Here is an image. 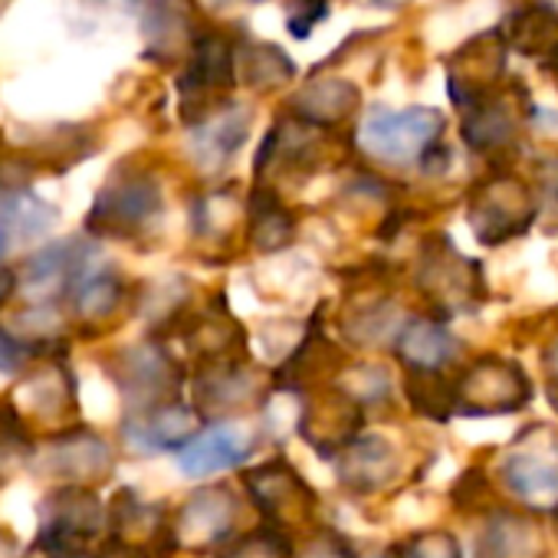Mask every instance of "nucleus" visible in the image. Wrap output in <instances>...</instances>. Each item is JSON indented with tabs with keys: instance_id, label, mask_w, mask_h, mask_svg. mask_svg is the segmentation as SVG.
<instances>
[{
	"instance_id": "f257e3e1",
	"label": "nucleus",
	"mask_w": 558,
	"mask_h": 558,
	"mask_svg": "<svg viewBox=\"0 0 558 558\" xmlns=\"http://www.w3.org/2000/svg\"><path fill=\"white\" fill-rule=\"evenodd\" d=\"M444 132L437 109H375L362 125L365 148L388 165H411L424 158Z\"/></svg>"
},
{
	"instance_id": "f03ea898",
	"label": "nucleus",
	"mask_w": 558,
	"mask_h": 558,
	"mask_svg": "<svg viewBox=\"0 0 558 558\" xmlns=\"http://www.w3.org/2000/svg\"><path fill=\"white\" fill-rule=\"evenodd\" d=\"M158 210H161L158 184L145 174H132L102 187V194L93 204L89 227L109 236H135L158 217Z\"/></svg>"
},
{
	"instance_id": "7ed1b4c3",
	"label": "nucleus",
	"mask_w": 558,
	"mask_h": 558,
	"mask_svg": "<svg viewBox=\"0 0 558 558\" xmlns=\"http://www.w3.org/2000/svg\"><path fill=\"white\" fill-rule=\"evenodd\" d=\"M473 230L483 243H502L509 236H519L532 223V201L529 191L512 178H496L480 187L473 197Z\"/></svg>"
},
{
	"instance_id": "20e7f679",
	"label": "nucleus",
	"mask_w": 558,
	"mask_h": 558,
	"mask_svg": "<svg viewBox=\"0 0 558 558\" xmlns=\"http://www.w3.org/2000/svg\"><path fill=\"white\" fill-rule=\"evenodd\" d=\"M529 381L525 375L499 359H486L473 365L460 385V404L466 414H512L525 404L529 398Z\"/></svg>"
},
{
	"instance_id": "39448f33",
	"label": "nucleus",
	"mask_w": 558,
	"mask_h": 558,
	"mask_svg": "<svg viewBox=\"0 0 558 558\" xmlns=\"http://www.w3.org/2000/svg\"><path fill=\"white\" fill-rule=\"evenodd\" d=\"M499 473L522 502L535 509L558 506V453L551 447H515Z\"/></svg>"
},
{
	"instance_id": "423d86ee",
	"label": "nucleus",
	"mask_w": 558,
	"mask_h": 558,
	"mask_svg": "<svg viewBox=\"0 0 558 558\" xmlns=\"http://www.w3.org/2000/svg\"><path fill=\"white\" fill-rule=\"evenodd\" d=\"M250 450V434L240 424H214L178 450V463L187 476H207L236 466Z\"/></svg>"
},
{
	"instance_id": "0eeeda50",
	"label": "nucleus",
	"mask_w": 558,
	"mask_h": 558,
	"mask_svg": "<svg viewBox=\"0 0 558 558\" xmlns=\"http://www.w3.org/2000/svg\"><path fill=\"white\" fill-rule=\"evenodd\" d=\"M57 220V210L34 197L27 187L0 191V253L44 236Z\"/></svg>"
},
{
	"instance_id": "6e6552de",
	"label": "nucleus",
	"mask_w": 558,
	"mask_h": 558,
	"mask_svg": "<svg viewBox=\"0 0 558 558\" xmlns=\"http://www.w3.org/2000/svg\"><path fill=\"white\" fill-rule=\"evenodd\" d=\"M236 519V502L227 489H201L187 499L181 509L178 532L184 535L187 545H210L220 542Z\"/></svg>"
},
{
	"instance_id": "1a4fd4ad",
	"label": "nucleus",
	"mask_w": 558,
	"mask_h": 558,
	"mask_svg": "<svg viewBox=\"0 0 558 558\" xmlns=\"http://www.w3.org/2000/svg\"><path fill=\"white\" fill-rule=\"evenodd\" d=\"M342 450H345L342 453V463H339L342 483H349L359 493L381 489L398 473L395 447L388 440H381V437H362V440H355V444H349Z\"/></svg>"
},
{
	"instance_id": "9d476101",
	"label": "nucleus",
	"mask_w": 558,
	"mask_h": 558,
	"mask_svg": "<svg viewBox=\"0 0 558 558\" xmlns=\"http://www.w3.org/2000/svg\"><path fill=\"white\" fill-rule=\"evenodd\" d=\"M246 132H250V116L243 109H227V112L207 119L194 132V138H191L194 158L207 168H217L227 158H233V151L246 142Z\"/></svg>"
},
{
	"instance_id": "9b49d317",
	"label": "nucleus",
	"mask_w": 558,
	"mask_h": 558,
	"mask_svg": "<svg viewBox=\"0 0 558 558\" xmlns=\"http://www.w3.org/2000/svg\"><path fill=\"white\" fill-rule=\"evenodd\" d=\"M359 106V93L345 80H319L310 89H303L293 102V112L303 116L313 125H336L352 116Z\"/></svg>"
},
{
	"instance_id": "f8f14e48",
	"label": "nucleus",
	"mask_w": 558,
	"mask_h": 558,
	"mask_svg": "<svg viewBox=\"0 0 558 558\" xmlns=\"http://www.w3.org/2000/svg\"><path fill=\"white\" fill-rule=\"evenodd\" d=\"M542 538L522 515H496L480 535V558H538Z\"/></svg>"
},
{
	"instance_id": "ddd939ff",
	"label": "nucleus",
	"mask_w": 558,
	"mask_h": 558,
	"mask_svg": "<svg viewBox=\"0 0 558 558\" xmlns=\"http://www.w3.org/2000/svg\"><path fill=\"white\" fill-rule=\"evenodd\" d=\"M398 352H401V359L411 362L414 368L434 372V368L447 365V362L457 355V342H453V336H450L444 326L427 323V319H417V323H411V326L401 332Z\"/></svg>"
},
{
	"instance_id": "4468645a",
	"label": "nucleus",
	"mask_w": 558,
	"mask_h": 558,
	"mask_svg": "<svg viewBox=\"0 0 558 558\" xmlns=\"http://www.w3.org/2000/svg\"><path fill=\"white\" fill-rule=\"evenodd\" d=\"M129 440L138 450H165V447H184L187 434H191V414L184 408H155L151 414H145L142 421L129 424Z\"/></svg>"
},
{
	"instance_id": "2eb2a0df",
	"label": "nucleus",
	"mask_w": 558,
	"mask_h": 558,
	"mask_svg": "<svg viewBox=\"0 0 558 558\" xmlns=\"http://www.w3.org/2000/svg\"><path fill=\"white\" fill-rule=\"evenodd\" d=\"M293 63L287 60L283 50L276 47H263V44H253V47H243L240 57H236V76H243L250 86L256 89H272V86H283L287 80H293Z\"/></svg>"
},
{
	"instance_id": "dca6fc26",
	"label": "nucleus",
	"mask_w": 558,
	"mask_h": 558,
	"mask_svg": "<svg viewBox=\"0 0 558 558\" xmlns=\"http://www.w3.org/2000/svg\"><path fill=\"white\" fill-rule=\"evenodd\" d=\"M463 132H466V142L473 148L489 151V148H502V145L512 142L515 122H512V116L499 102H476L470 122L463 125Z\"/></svg>"
},
{
	"instance_id": "f3484780",
	"label": "nucleus",
	"mask_w": 558,
	"mask_h": 558,
	"mask_svg": "<svg viewBox=\"0 0 558 558\" xmlns=\"http://www.w3.org/2000/svg\"><path fill=\"white\" fill-rule=\"evenodd\" d=\"M191 0H151L145 14V37L151 47H178L187 37Z\"/></svg>"
},
{
	"instance_id": "a211bd4d",
	"label": "nucleus",
	"mask_w": 558,
	"mask_h": 558,
	"mask_svg": "<svg viewBox=\"0 0 558 558\" xmlns=\"http://www.w3.org/2000/svg\"><path fill=\"white\" fill-rule=\"evenodd\" d=\"M512 44L532 57L558 53V14H551V11L519 14L512 21Z\"/></svg>"
},
{
	"instance_id": "6ab92c4d",
	"label": "nucleus",
	"mask_w": 558,
	"mask_h": 558,
	"mask_svg": "<svg viewBox=\"0 0 558 558\" xmlns=\"http://www.w3.org/2000/svg\"><path fill=\"white\" fill-rule=\"evenodd\" d=\"M293 236V217L266 197V207H253V240L259 250H279Z\"/></svg>"
},
{
	"instance_id": "aec40b11",
	"label": "nucleus",
	"mask_w": 558,
	"mask_h": 558,
	"mask_svg": "<svg viewBox=\"0 0 558 558\" xmlns=\"http://www.w3.org/2000/svg\"><path fill=\"white\" fill-rule=\"evenodd\" d=\"M220 558H290V545L276 532H253V535H243Z\"/></svg>"
},
{
	"instance_id": "412c9836",
	"label": "nucleus",
	"mask_w": 558,
	"mask_h": 558,
	"mask_svg": "<svg viewBox=\"0 0 558 558\" xmlns=\"http://www.w3.org/2000/svg\"><path fill=\"white\" fill-rule=\"evenodd\" d=\"M395 558H460L457 542L444 532H424L401 548H395Z\"/></svg>"
},
{
	"instance_id": "4be33fe9",
	"label": "nucleus",
	"mask_w": 558,
	"mask_h": 558,
	"mask_svg": "<svg viewBox=\"0 0 558 558\" xmlns=\"http://www.w3.org/2000/svg\"><path fill=\"white\" fill-rule=\"evenodd\" d=\"M326 14V0H296L290 11V31L296 37H310V31L323 21Z\"/></svg>"
},
{
	"instance_id": "5701e85b",
	"label": "nucleus",
	"mask_w": 558,
	"mask_h": 558,
	"mask_svg": "<svg viewBox=\"0 0 558 558\" xmlns=\"http://www.w3.org/2000/svg\"><path fill=\"white\" fill-rule=\"evenodd\" d=\"M300 558H355V555H352V548H349V542L342 535L323 532L319 538L310 542V548Z\"/></svg>"
},
{
	"instance_id": "b1692460",
	"label": "nucleus",
	"mask_w": 558,
	"mask_h": 558,
	"mask_svg": "<svg viewBox=\"0 0 558 558\" xmlns=\"http://www.w3.org/2000/svg\"><path fill=\"white\" fill-rule=\"evenodd\" d=\"M27 359V349L14 342L8 332H0V372H14Z\"/></svg>"
},
{
	"instance_id": "393cba45",
	"label": "nucleus",
	"mask_w": 558,
	"mask_h": 558,
	"mask_svg": "<svg viewBox=\"0 0 558 558\" xmlns=\"http://www.w3.org/2000/svg\"><path fill=\"white\" fill-rule=\"evenodd\" d=\"M545 365H548V375H551V404H558V342L548 349Z\"/></svg>"
},
{
	"instance_id": "a878e982",
	"label": "nucleus",
	"mask_w": 558,
	"mask_h": 558,
	"mask_svg": "<svg viewBox=\"0 0 558 558\" xmlns=\"http://www.w3.org/2000/svg\"><path fill=\"white\" fill-rule=\"evenodd\" d=\"M11 293H14V272L11 269H0V306L8 303Z\"/></svg>"
},
{
	"instance_id": "bb28decb",
	"label": "nucleus",
	"mask_w": 558,
	"mask_h": 558,
	"mask_svg": "<svg viewBox=\"0 0 558 558\" xmlns=\"http://www.w3.org/2000/svg\"><path fill=\"white\" fill-rule=\"evenodd\" d=\"M545 4H548L545 11H551V14H558V0H545Z\"/></svg>"
}]
</instances>
